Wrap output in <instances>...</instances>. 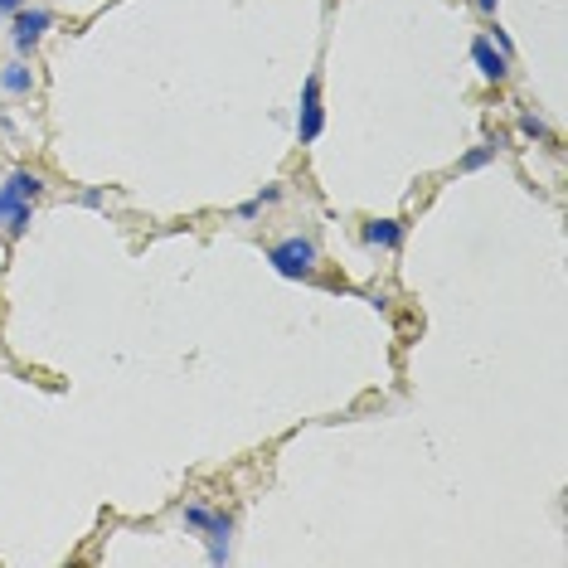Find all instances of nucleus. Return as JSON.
Wrapping results in <instances>:
<instances>
[{
  "instance_id": "obj_10",
  "label": "nucleus",
  "mask_w": 568,
  "mask_h": 568,
  "mask_svg": "<svg viewBox=\"0 0 568 568\" xmlns=\"http://www.w3.org/2000/svg\"><path fill=\"white\" fill-rule=\"evenodd\" d=\"M486 161H491V146H481V151H472V155L462 161V170H476V165H486Z\"/></svg>"
},
{
  "instance_id": "obj_7",
  "label": "nucleus",
  "mask_w": 568,
  "mask_h": 568,
  "mask_svg": "<svg viewBox=\"0 0 568 568\" xmlns=\"http://www.w3.org/2000/svg\"><path fill=\"white\" fill-rule=\"evenodd\" d=\"M364 244H379V248H399L404 244V229L394 219H374L364 224Z\"/></svg>"
},
{
  "instance_id": "obj_3",
  "label": "nucleus",
  "mask_w": 568,
  "mask_h": 568,
  "mask_svg": "<svg viewBox=\"0 0 568 568\" xmlns=\"http://www.w3.org/2000/svg\"><path fill=\"white\" fill-rule=\"evenodd\" d=\"M184 520H190V524H200V530H209V539H214L209 559H214V563L229 559V515H209L204 505H190V510H184Z\"/></svg>"
},
{
  "instance_id": "obj_9",
  "label": "nucleus",
  "mask_w": 568,
  "mask_h": 568,
  "mask_svg": "<svg viewBox=\"0 0 568 568\" xmlns=\"http://www.w3.org/2000/svg\"><path fill=\"white\" fill-rule=\"evenodd\" d=\"M520 132H524V136H549V132H544V122H539V117H520Z\"/></svg>"
},
{
  "instance_id": "obj_5",
  "label": "nucleus",
  "mask_w": 568,
  "mask_h": 568,
  "mask_svg": "<svg viewBox=\"0 0 568 568\" xmlns=\"http://www.w3.org/2000/svg\"><path fill=\"white\" fill-rule=\"evenodd\" d=\"M45 30H49V10H25V15L15 20V45H20V49H30Z\"/></svg>"
},
{
  "instance_id": "obj_6",
  "label": "nucleus",
  "mask_w": 568,
  "mask_h": 568,
  "mask_svg": "<svg viewBox=\"0 0 568 568\" xmlns=\"http://www.w3.org/2000/svg\"><path fill=\"white\" fill-rule=\"evenodd\" d=\"M472 59H476V68H481V74H486L491 83L505 78V54H495L491 39H476V45H472Z\"/></svg>"
},
{
  "instance_id": "obj_2",
  "label": "nucleus",
  "mask_w": 568,
  "mask_h": 568,
  "mask_svg": "<svg viewBox=\"0 0 568 568\" xmlns=\"http://www.w3.org/2000/svg\"><path fill=\"white\" fill-rule=\"evenodd\" d=\"M267 258H273V267L282 277H311V267H316V244H311V238H287V244H277Z\"/></svg>"
},
{
  "instance_id": "obj_12",
  "label": "nucleus",
  "mask_w": 568,
  "mask_h": 568,
  "mask_svg": "<svg viewBox=\"0 0 568 568\" xmlns=\"http://www.w3.org/2000/svg\"><path fill=\"white\" fill-rule=\"evenodd\" d=\"M476 5H481V10H495V0H476Z\"/></svg>"
},
{
  "instance_id": "obj_11",
  "label": "nucleus",
  "mask_w": 568,
  "mask_h": 568,
  "mask_svg": "<svg viewBox=\"0 0 568 568\" xmlns=\"http://www.w3.org/2000/svg\"><path fill=\"white\" fill-rule=\"evenodd\" d=\"M0 10H20V0H0Z\"/></svg>"
},
{
  "instance_id": "obj_1",
  "label": "nucleus",
  "mask_w": 568,
  "mask_h": 568,
  "mask_svg": "<svg viewBox=\"0 0 568 568\" xmlns=\"http://www.w3.org/2000/svg\"><path fill=\"white\" fill-rule=\"evenodd\" d=\"M35 194H39V180L30 175V170H15L10 184L0 190V219L10 224V234H20L25 224H30V200Z\"/></svg>"
},
{
  "instance_id": "obj_4",
  "label": "nucleus",
  "mask_w": 568,
  "mask_h": 568,
  "mask_svg": "<svg viewBox=\"0 0 568 568\" xmlns=\"http://www.w3.org/2000/svg\"><path fill=\"white\" fill-rule=\"evenodd\" d=\"M321 136V78H306L302 88V141Z\"/></svg>"
},
{
  "instance_id": "obj_8",
  "label": "nucleus",
  "mask_w": 568,
  "mask_h": 568,
  "mask_svg": "<svg viewBox=\"0 0 568 568\" xmlns=\"http://www.w3.org/2000/svg\"><path fill=\"white\" fill-rule=\"evenodd\" d=\"M0 83H5L10 93H25V88H30V74H25V68H5V78H0Z\"/></svg>"
}]
</instances>
